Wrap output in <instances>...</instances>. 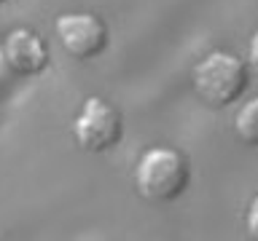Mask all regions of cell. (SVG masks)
<instances>
[{
	"label": "cell",
	"mask_w": 258,
	"mask_h": 241,
	"mask_svg": "<svg viewBox=\"0 0 258 241\" xmlns=\"http://www.w3.org/2000/svg\"><path fill=\"white\" fill-rule=\"evenodd\" d=\"M6 64L19 75H38L48 64V48L32 30H14L3 46Z\"/></svg>",
	"instance_id": "obj_5"
},
{
	"label": "cell",
	"mask_w": 258,
	"mask_h": 241,
	"mask_svg": "<svg viewBox=\"0 0 258 241\" xmlns=\"http://www.w3.org/2000/svg\"><path fill=\"white\" fill-rule=\"evenodd\" d=\"M194 91L210 107H226L237 102L247 86L245 62L231 54L215 51L194 67Z\"/></svg>",
	"instance_id": "obj_1"
},
{
	"label": "cell",
	"mask_w": 258,
	"mask_h": 241,
	"mask_svg": "<svg viewBox=\"0 0 258 241\" xmlns=\"http://www.w3.org/2000/svg\"><path fill=\"white\" fill-rule=\"evenodd\" d=\"M188 164L177 150L151 148L143 153L135 172L137 190L151 201H172L188 188Z\"/></svg>",
	"instance_id": "obj_2"
},
{
	"label": "cell",
	"mask_w": 258,
	"mask_h": 241,
	"mask_svg": "<svg viewBox=\"0 0 258 241\" xmlns=\"http://www.w3.org/2000/svg\"><path fill=\"white\" fill-rule=\"evenodd\" d=\"M237 137L245 145L258 148V96H253L250 102H245V107L237 115Z\"/></svg>",
	"instance_id": "obj_6"
},
{
	"label": "cell",
	"mask_w": 258,
	"mask_h": 241,
	"mask_svg": "<svg viewBox=\"0 0 258 241\" xmlns=\"http://www.w3.org/2000/svg\"><path fill=\"white\" fill-rule=\"evenodd\" d=\"M247 230H250V236H253V238H258V198L247 209Z\"/></svg>",
	"instance_id": "obj_7"
},
{
	"label": "cell",
	"mask_w": 258,
	"mask_h": 241,
	"mask_svg": "<svg viewBox=\"0 0 258 241\" xmlns=\"http://www.w3.org/2000/svg\"><path fill=\"white\" fill-rule=\"evenodd\" d=\"M3 3H6V0H0V6H3Z\"/></svg>",
	"instance_id": "obj_9"
},
{
	"label": "cell",
	"mask_w": 258,
	"mask_h": 241,
	"mask_svg": "<svg viewBox=\"0 0 258 241\" xmlns=\"http://www.w3.org/2000/svg\"><path fill=\"white\" fill-rule=\"evenodd\" d=\"M56 35H59L64 51L76 59H94L108 48V27L94 14H62L56 19Z\"/></svg>",
	"instance_id": "obj_4"
},
{
	"label": "cell",
	"mask_w": 258,
	"mask_h": 241,
	"mask_svg": "<svg viewBox=\"0 0 258 241\" xmlns=\"http://www.w3.org/2000/svg\"><path fill=\"white\" fill-rule=\"evenodd\" d=\"M250 64L258 70V32L253 35V40H250Z\"/></svg>",
	"instance_id": "obj_8"
},
{
	"label": "cell",
	"mask_w": 258,
	"mask_h": 241,
	"mask_svg": "<svg viewBox=\"0 0 258 241\" xmlns=\"http://www.w3.org/2000/svg\"><path fill=\"white\" fill-rule=\"evenodd\" d=\"M73 134L84 150L105 153L121 140V115L110 102L100 99V96H89L76 118Z\"/></svg>",
	"instance_id": "obj_3"
}]
</instances>
